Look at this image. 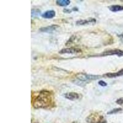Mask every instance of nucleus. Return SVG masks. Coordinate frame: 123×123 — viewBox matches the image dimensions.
I'll list each match as a JSON object with an SVG mask.
<instances>
[{
    "label": "nucleus",
    "instance_id": "obj_1",
    "mask_svg": "<svg viewBox=\"0 0 123 123\" xmlns=\"http://www.w3.org/2000/svg\"><path fill=\"white\" fill-rule=\"evenodd\" d=\"M32 105L35 108H50L54 106L53 93L51 91H41L32 100Z\"/></svg>",
    "mask_w": 123,
    "mask_h": 123
},
{
    "label": "nucleus",
    "instance_id": "obj_2",
    "mask_svg": "<svg viewBox=\"0 0 123 123\" xmlns=\"http://www.w3.org/2000/svg\"><path fill=\"white\" fill-rule=\"evenodd\" d=\"M100 76L93 75V74H88L86 73H78L75 76V80L73 81V83L79 86H84L87 83H88L92 80H95L100 78Z\"/></svg>",
    "mask_w": 123,
    "mask_h": 123
},
{
    "label": "nucleus",
    "instance_id": "obj_3",
    "mask_svg": "<svg viewBox=\"0 0 123 123\" xmlns=\"http://www.w3.org/2000/svg\"><path fill=\"white\" fill-rule=\"evenodd\" d=\"M87 123H106V119L104 116L99 115L97 113H93L86 117Z\"/></svg>",
    "mask_w": 123,
    "mask_h": 123
},
{
    "label": "nucleus",
    "instance_id": "obj_4",
    "mask_svg": "<svg viewBox=\"0 0 123 123\" xmlns=\"http://www.w3.org/2000/svg\"><path fill=\"white\" fill-rule=\"evenodd\" d=\"M108 55H117L118 57H122L123 56V50L120 49H110V50H105L99 55V56Z\"/></svg>",
    "mask_w": 123,
    "mask_h": 123
},
{
    "label": "nucleus",
    "instance_id": "obj_5",
    "mask_svg": "<svg viewBox=\"0 0 123 123\" xmlns=\"http://www.w3.org/2000/svg\"><path fill=\"white\" fill-rule=\"evenodd\" d=\"M60 54H76L82 53V50L80 49L76 48H67L62 49L59 52Z\"/></svg>",
    "mask_w": 123,
    "mask_h": 123
},
{
    "label": "nucleus",
    "instance_id": "obj_6",
    "mask_svg": "<svg viewBox=\"0 0 123 123\" xmlns=\"http://www.w3.org/2000/svg\"><path fill=\"white\" fill-rule=\"evenodd\" d=\"M64 97L67 99L71 101L80 100L82 98V95L76 92H68L64 94Z\"/></svg>",
    "mask_w": 123,
    "mask_h": 123
},
{
    "label": "nucleus",
    "instance_id": "obj_7",
    "mask_svg": "<svg viewBox=\"0 0 123 123\" xmlns=\"http://www.w3.org/2000/svg\"><path fill=\"white\" fill-rule=\"evenodd\" d=\"M96 22V20L94 18H89L85 20H79L76 21V25H90V24H94Z\"/></svg>",
    "mask_w": 123,
    "mask_h": 123
},
{
    "label": "nucleus",
    "instance_id": "obj_8",
    "mask_svg": "<svg viewBox=\"0 0 123 123\" xmlns=\"http://www.w3.org/2000/svg\"><path fill=\"white\" fill-rule=\"evenodd\" d=\"M59 28V26L58 25H52L50 26L46 27H42L39 30L41 32H45V33H52L55 30Z\"/></svg>",
    "mask_w": 123,
    "mask_h": 123
},
{
    "label": "nucleus",
    "instance_id": "obj_9",
    "mask_svg": "<svg viewBox=\"0 0 123 123\" xmlns=\"http://www.w3.org/2000/svg\"><path fill=\"white\" fill-rule=\"evenodd\" d=\"M43 18H52L55 16V12L53 10H50V11H47L45 12H44L43 14L41 15Z\"/></svg>",
    "mask_w": 123,
    "mask_h": 123
},
{
    "label": "nucleus",
    "instance_id": "obj_10",
    "mask_svg": "<svg viewBox=\"0 0 123 123\" xmlns=\"http://www.w3.org/2000/svg\"><path fill=\"white\" fill-rule=\"evenodd\" d=\"M123 75V69L119 70L116 73H108L104 74V76L108 77V78H116V77H119Z\"/></svg>",
    "mask_w": 123,
    "mask_h": 123
},
{
    "label": "nucleus",
    "instance_id": "obj_11",
    "mask_svg": "<svg viewBox=\"0 0 123 123\" xmlns=\"http://www.w3.org/2000/svg\"><path fill=\"white\" fill-rule=\"evenodd\" d=\"M108 9L110 10L111 12H116L121 11H123V6L120 5H112L108 7Z\"/></svg>",
    "mask_w": 123,
    "mask_h": 123
},
{
    "label": "nucleus",
    "instance_id": "obj_12",
    "mask_svg": "<svg viewBox=\"0 0 123 123\" xmlns=\"http://www.w3.org/2000/svg\"><path fill=\"white\" fill-rule=\"evenodd\" d=\"M56 4H57L58 6L65 7V6H68L70 4V1L69 0H57V1H56Z\"/></svg>",
    "mask_w": 123,
    "mask_h": 123
},
{
    "label": "nucleus",
    "instance_id": "obj_13",
    "mask_svg": "<svg viewBox=\"0 0 123 123\" xmlns=\"http://www.w3.org/2000/svg\"><path fill=\"white\" fill-rule=\"evenodd\" d=\"M123 110L122 108H115V109L112 110L110 111L107 113L108 115H113V114H115V113H117L118 112H120Z\"/></svg>",
    "mask_w": 123,
    "mask_h": 123
},
{
    "label": "nucleus",
    "instance_id": "obj_14",
    "mask_svg": "<svg viewBox=\"0 0 123 123\" xmlns=\"http://www.w3.org/2000/svg\"><path fill=\"white\" fill-rule=\"evenodd\" d=\"M116 103L117 104H118V105L123 106V97H121V98H119V99L116 100Z\"/></svg>",
    "mask_w": 123,
    "mask_h": 123
},
{
    "label": "nucleus",
    "instance_id": "obj_15",
    "mask_svg": "<svg viewBox=\"0 0 123 123\" xmlns=\"http://www.w3.org/2000/svg\"><path fill=\"white\" fill-rule=\"evenodd\" d=\"M37 11H38V10H37V9H32V10H31V16H32V15H33L34 14H35V16H37V15H38V14H39V12H40V11L38 12H37Z\"/></svg>",
    "mask_w": 123,
    "mask_h": 123
},
{
    "label": "nucleus",
    "instance_id": "obj_16",
    "mask_svg": "<svg viewBox=\"0 0 123 123\" xmlns=\"http://www.w3.org/2000/svg\"><path fill=\"white\" fill-rule=\"evenodd\" d=\"M98 84H99L100 86H102V87H105V86H107V84L105 83V81H102V80H101V81H98Z\"/></svg>",
    "mask_w": 123,
    "mask_h": 123
},
{
    "label": "nucleus",
    "instance_id": "obj_17",
    "mask_svg": "<svg viewBox=\"0 0 123 123\" xmlns=\"http://www.w3.org/2000/svg\"><path fill=\"white\" fill-rule=\"evenodd\" d=\"M63 12L65 13H70L71 12V10H69V9H65L63 10Z\"/></svg>",
    "mask_w": 123,
    "mask_h": 123
},
{
    "label": "nucleus",
    "instance_id": "obj_18",
    "mask_svg": "<svg viewBox=\"0 0 123 123\" xmlns=\"http://www.w3.org/2000/svg\"><path fill=\"white\" fill-rule=\"evenodd\" d=\"M117 36H118V37H119L121 40L123 41V33L121 34V35H118Z\"/></svg>",
    "mask_w": 123,
    "mask_h": 123
},
{
    "label": "nucleus",
    "instance_id": "obj_19",
    "mask_svg": "<svg viewBox=\"0 0 123 123\" xmlns=\"http://www.w3.org/2000/svg\"><path fill=\"white\" fill-rule=\"evenodd\" d=\"M78 123V122H76V121H74V122H73V123Z\"/></svg>",
    "mask_w": 123,
    "mask_h": 123
},
{
    "label": "nucleus",
    "instance_id": "obj_20",
    "mask_svg": "<svg viewBox=\"0 0 123 123\" xmlns=\"http://www.w3.org/2000/svg\"><path fill=\"white\" fill-rule=\"evenodd\" d=\"M122 1V2H123V1Z\"/></svg>",
    "mask_w": 123,
    "mask_h": 123
}]
</instances>
